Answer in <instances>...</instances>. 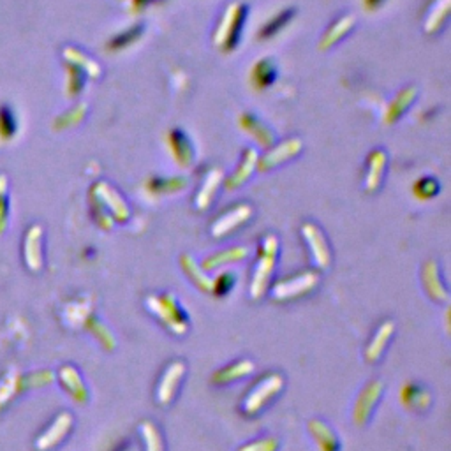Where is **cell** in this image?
<instances>
[{
    "label": "cell",
    "mask_w": 451,
    "mask_h": 451,
    "mask_svg": "<svg viewBox=\"0 0 451 451\" xmlns=\"http://www.w3.org/2000/svg\"><path fill=\"white\" fill-rule=\"evenodd\" d=\"M143 441L147 444V451H164V441L160 435L159 428L152 422H143L140 427Z\"/></svg>",
    "instance_id": "obj_15"
},
{
    "label": "cell",
    "mask_w": 451,
    "mask_h": 451,
    "mask_svg": "<svg viewBox=\"0 0 451 451\" xmlns=\"http://www.w3.org/2000/svg\"><path fill=\"white\" fill-rule=\"evenodd\" d=\"M73 415L71 413H60L57 418L53 419V423L42 432L36 441V448L39 451H48L51 448H55L57 444H60L62 441L66 439V435L69 434L71 428H73Z\"/></svg>",
    "instance_id": "obj_5"
},
{
    "label": "cell",
    "mask_w": 451,
    "mask_h": 451,
    "mask_svg": "<svg viewBox=\"0 0 451 451\" xmlns=\"http://www.w3.org/2000/svg\"><path fill=\"white\" fill-rule=\"evenodd\" d=\"M58 379H60L62 388L71 395V398H74L76 402L83 404L86 402V398H88V391H86V386L83 382L82 376L74 367L71 365H64L60 370H58Z\"/></svg>",
    "instance_id": "obj_8"
},
{
    "label": "cell",
    "mask_w": 451,
    "mask_h": 451,
    "mask_svg": "<svg viewBox=\"0 0 451 451\" xmlns=\"http://www.w3.org/2000/svg\"><path fill=\"white\" fill-rule=\"evenodd\" d=\"M252 370H254V363H252V361L240 360L236 361V363H233V365L226 367V369H221L219 372H215L212 381H214L215 385H230V382L238 381L240 378L249 376Z\"/></svg>",
    "instance_id": "obj_11"
},
{
    "label": "cell",
    "mask_w": 451,
    "mask_h": 451,
    "mask_svg": "<svg viewBox=\"0 0 451 451\" xmlns=\"http://www.w3.org/2000/svg\"><path fill=\"white\" fill-rule=\"evenodd\" d=\"M382 393V385L381 382H370L363 388V391L358 397L356 404H354V411H353V419L356 423L358 427L361 425H365L369 422L370 415H372L374 407L378 404L379 397Z\"/></svg>",
    "instance_id": "obj_7"
},
{
    "label": "cell",
    "mask_w": 451,
    "mask_h": 451,
    "mask_svg": "<svg viewBox=\"0 0 451 451\" xmlns=\"http://www.w3.org/2000/svg\"><path fill=\"white\" fill-rule=\"evenodd\" d=\"M308 430L314 435L316 443L319 444L321 451H339L337 435L333 434L328 425H324L319 419H312V422H308Z\"/></svg>",
    "instance_id": "obj_13"
},
{
    "label": "cell",
    "mask_w": 451,
    "mask_h": 451,
    "mask_svg": "<svg viewBox=\"0 0 451 451\" xmlns=\"http://www.w3.org/2000/svg\"><path fill=\"white\" fill-rule=\"evenodd\" d=\"M247 215H249V208H247V206H242V208L234 210L233 214L226 215L224 219H221V221L215 224L214 234L215 236H221V234L228 233V231H231L233 228H236V226L240 224L243 219H247Z\"/></svg>",
    "instance_id": "obj_17"
},
{
    "label": "cell",
    "mask_w": 451,
    "mask_h": 451,
    "mask_svg": "<svg viewBox=\"0 0 451 451\" xmlns=\"http://www.w3.org/2000/svg\"><path fill=\"white\" fill-rule=\"evenodd\" d=\"M406 391H409V395L404 393V402L409 407H416V409H425L430 402V397L425 390L418 388V386H407Z\"/></svg>",
    "instance_id": "obj_19"
},
{
    "label": "cell",
    "mask_w": 451,
    "mask_h": 451,
    "mask_svg": "<svg viewBox=\"0 0 451 451\" xmlns=\"http://www.w3.org/2000/svg\"><path fill=\"white\" fill-rule=\"evenodd\" d=\"M185 376V363L184 361H173L168 365L164 376L160 378L159 386H157V400L160 406H169L175 398L178 386H180L182 378Z\"/></svg>",
    "instance_id": "obj_6"
},
{
    "label": "cell",
    "mask_w": 451,
    "mask_h": 451,
    "mask_svg": "<svg viewBox=\"0 0 451 451\" xmlns=\"http://www.w3.org/2000/svg\"><path fill=\"white\" fill-rule=\"evenodd\" d=\"M21 390V378L14 376V374H8L2 381H0V407L9 402L18 391Z\"/></svg>",
    "instance_id": "obj_18"
},
{
    "label": "cell",
    "mask_w": 451,
    "mask_h": 451,
    "mask_svg": "<svg viewBox=\"0 0 451 451\" xmlns=\"http://www.w3.org/2000/svg\"><path fill=\"white\" fill-rule=\"evenodd\" d=\"M317 282H319V277L314 271H307V273H302L298 277L277 284L273 287V296L279 302H289V300L300 298V296L310 293L317 286Z\"/></svg>",
    "instance_id": "obj_4"
},
{
    "label": "cell",
    "mask_w": 451,
    "mask_h": 451,
    "mask_svg": "<svg viewBox=\"0 0 451 451\" xmlns=\"http://www.w3.org/2000/svg\"><path fill=\"white\" fill-rule=\"evenodd\" d=\"M393 332H395L393 321H386V323H382L381 326H379V330L376 332L374 339L370 341L369 348L365 349V360L369 361V363H374V361H378L379 358H381L382 351L386 349V344L390 342Z\"/></svg>",
    "instance_id": "obj_10"
},
{
    "label": "cell",
    "mask_w": 451,
    "mask_h": 451,
    "mask_svg": "<svg viewBox=\"0 0 451 451\" xmlns=\"http://www.w3.org/2000/svg\"><path fill=\"white\" fill-rule=\"evenodd\" d=\"M425 287H427L428 295L435 300V302H448V291L444 289V286L441 284V280L437 279V271L434 270V265H428L427 270H425Z\"/></svg>",
    "instance_id": "obj_14"
},
{
    "label": "cell",
    "mask_w": 451,
    "mask_h": 451,
    "mask_svg": "<svg viewBox=\"0 0 451 451\" xmlns=\"http://www.w3.org/2000/svg\"><path fill=\"white\" fill-rule=\"evenodd\" d=\"M279 450V441L275 437H265V439L252 441V443L243 444L238 448V451H277Z\"/></svg>",
    "instance_id": "obj_21"
},
{
    "label": "cell",
    "mask_w": 451,
    "mask_h": 451,
    "mask_svg": "<svg viewBox=\"0 0 451 451\" xmlns=\"http://www.w3.org/2000/svg\"><path fill=\"white\" fill-rule=\"evenodd\" d=\"M282 388H284V378L280 374L273 372L270 374V376H267V378H263L261 381L250 390V393L247 395L245 402H243V411H245V415L249 416L258 415L259 411L267 406L271 398L277 397V393H279Z\"/></svg>",
    "instance_id": "obj_2"
},
{
    "label": "cell",
    "mask_w": 451,
    "mask_h": 451,
    "mask_svg": "<svg viewBox=\"0 0 451 451\" xmlns=\"http://www.w3.org/2000/svg\"><path fill=\"white\" fill-rule=\"evenodd\" d=\"M8 222V197H5V178L0 177V233Z\"/></svg>",
    "instance_id": "obj_23"
},
{
    "label": "cell",
    "mask_w": 451,
    "mask_h": 451,
    "mask_svg": "<svg viewBox=\"0 0 451 451\" xmlns=\"http://www.w3.org/2000/svg\"><path fill=\"white\" fill-rule=\"evenodd\" d=\"M226 256H217L214 259H206L205 261V270H212L215 267L224 265V261H238V259L245 258V249H234L230 252H224Z\"/></svg>",
    "instance_id": "obj_22"
},
{
    "label": "cell",
    "mask_w": 451,
    "mask_h": 451,
    "mask_svg": "<svg viewBox=\"0 0 451 451\" xmlns=\"http://www.w3.org/2000/svg\"><path fill=\"white\" fill-rule=\"evenodd\" d=\"M182 265H184L185 271H187L191 279H193V282L196 284L202 291H205V293L214 291V282H212V280H210L208 277H206V275L199 270V267H196V263H194L193 259L191 258L182 259Z\"/></svg>",
    "instance_id": "obj_16"
},
{
    "label": "cell",
    "mask_w": 451,
    "mask_h": 451,
    "mask_svg": "<svg viewBox=\"0 0 451 451\" xmlns=\"http://www.w3.org/2000/svg\"><path fill=\"white\" fill-rule=\"evenodd\" d=\"M275 250H277V243L273 238H267L265 242V252H263L261 259L258 263L254 275H252V284H250V296L252 300H259L265 291H267L270 277L273 273L275 267Z\"/></svg>",
    "instance_id": "obj_3"
},
{
    "label": "cell",
    "mask_w": 451,
    "mask_h": 451,
    "mask_svg": "<svg viewBox=\"0 0 451 451\" xmlns=\"http://www.w3.org/2000/svg\"><path fill=\"white\" fill-rule=\"evenodd\" d=\"M305 238H307L308 245H310L312 252H314V259L321 268H328L330 265V252L326 242H324L323 234L314 228V226H305L304 230Z\"/></svg>",
    "instance_id": "obj_12"
},
{
    "label": "cell",
    "mask_w": 451,
    "mask_h": 451,
    "mask_svg": "<svg viewBox=\"0 0 451 451\" xmlns=\"http://www.w3.org/2000/svg\"><path fill=\"white\" fill-rule=\"evenodd\" d=\"M41 228L34 226L25 238V263L32 271H39L42 268V250H41Z\"/></svg>",
    "instance_id": "obj_9"
},
{
    "label": "cell",
    "mask_w": 451,
    "mask_h": 451,
    "mask_svg": "<svg viewBox=\"0 0 451 451\" xmlns=\"http://www.w3.org/2000/svg\"><path fill=\"white\" fill-rule=\"evenodd\" d=\"M16 131V122L8 106H0V138L9 140Z\"/></svg>",
    "instance_id": "obj_20"
},
{
    "label": "cell",
    "mask_w": 451,
    "mask_h": 451,
    "mask_svg": "<svg viewBox=\"0 0 451 451\" xmlns=\"http://www.w3.org/2000/svg\"><path fill=\"white\" fill-rule=\"evenodd\" d=\"M148 310L152 312L154 316L159 317L162 321L166 328L171 330L175 335H184L187 332V321L182 316L180 307L177 305L175 298L171 295L166 296H148L147 298Z\"/></svg>",
    "instance_id": "obj_1"
}]
</instances>
